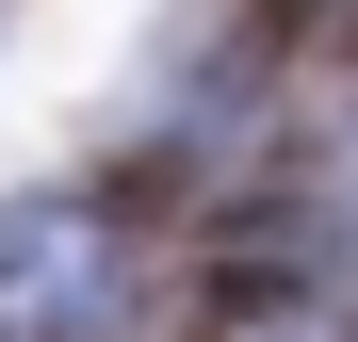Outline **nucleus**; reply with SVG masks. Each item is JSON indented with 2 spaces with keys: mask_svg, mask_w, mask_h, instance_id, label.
<instances>
[{
  "mask_svg": "<svg viewBox=\"0 0 358 342\" xmlns=\"http://www.w3.org/2000/svg\"><path fill=\"white\" fill-rule=\"evenodd\" d=\"M342 212H358V131H342Z\"/></svg>",
  "mask_w": 358,
  "mask_h": 342,
  "instance_id": "obj_2",
  "label": "nucleus"
},
{
  "mask_svg": "<svg viewBox=\"0 0 358 342\" xmlns=\"http://www.w3.org/2000/svg\"><path fill=\"white\" fill-rule=\"evenodd\" d=\"M114 310H131V277H114V245L66 196H17V212H0V342H82Z\"/></svg>",
  "mask_w": 358,
  "mask_h": 342,
  "instance_id": "obj_1",
  "label": "nucleus"
}]
</instances>
